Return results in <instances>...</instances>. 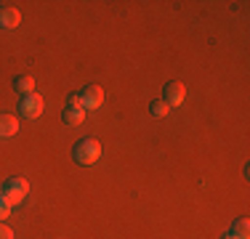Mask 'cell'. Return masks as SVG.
<instances>
[{"label":"cell","instance_id":"obj_1","mask_svg":"<svg viewBox=\"0 0 250 239\" xmlns=\"http://www.w3.org/2000/svg\"><path fill=\"white\" fill-rule=\"evenodd\" d=\"M72 157H75V162L77 165H93V162H99V157H101V143L96 139H80L72 146Z\"/></svg>","mask_w":250,"mask_h":239},{"label":"cell","instance_id":"obj_2","mask_svg":"<svg viewBox=\"0 0 250 239\" xmlns=\"http://www.w3.org/2000/svg\"><path fill=\"white\" fill-rule=\"evenodd\" d=\"M29 194V183L24 181V178H8V181L3 183V199L8 202L11 207L14 205H19L21 199H24V197Z\"/></svg>","mask_w":250,"mask_h":239},{"label":"cell","instance_id":"obj_3","mask_svg":"<svg viewBox=\"0 0 250 239\" xmlns=\"http://www.w3.org/2000/svg\"><path fill=\"white\" fill-rule=\"evenodd\" d=\"M43 96L40 93H29V96H21L19 99V115L24 120H38L43 115Z\"/></svg>","mask_w":250,"mask_h":239},{"label":"cell","instance_id":"obj_4","mask_svg":"<svg viewBox=\"0 0 250 239\" xmlns=\"http://www.w3.org/2000/svg\"><path fill=\"white\" fill-rule=\"evenodd\" d=\"M184 99H187V85L184 82H178V80H170L168 85L163 88V104L168 106V109H173V106H181L184 104Z\"/></svg>","mask_w":250,"mask_h":239},{"label":"cell","instance_id":"obj_5","mask_svg":"<svg viewBox=\"0 0 250 239\" xmlns=\"http://www.w3.org/2000/svg\"><path fill=\"white\" fill-rule=\"evenodd\" d=\"M77 96H80L83 109H99V106L104 104V91H101V85H85Z\"/></svg>","mask_w":250,"mask_h":239},{"label":"cell","instance_id":"obj_6","mask_svg":"<svg viewBox=\"0 0 250 239\" xmlns=\"http://www.w3.org/2000/svg\"><path fill=\"white\" fill-rule=\"evenodd\" d=\"M19 21H21L19 8H14V5H0V29H14V27H19Z\"/></svg>","mask_w":250,"mask_h":239},{"label":"cell","instance_id":"obj_7","mask_svg":"<svg viewBox=\"0 0 250 239\" xmlns=\"http://www.w3.org/2000/svg\"><path fill=\"white\" fill-rule=\"evenodd\" d=\"M16 130H19V120H16L14 115L0 112V139H11Z\"/></svg>","mask_w":250,"mask_h":239},{"label":"cell","instance_id":"obj_8","mask_svg":"<svg viewBox=\"0 0 250 239\" xmlns=\"http://www.w3.org/2000/svg\"><path fill=\"white\" fill-rule=\"evenodd\" d=\"M14 91L19 93V99H21V96L35 93V77L32 75H16L14 77Z\"/></svg>","mask_w":250,"mask_h":239},{"label":"cell","instance_id":"obj_9","mask_svg":"<svg viewBox=\"0 0 250 239\" xmlns=\"http://www.w3.org/2000/svg\"><path fill=\"white\" fill-rule=\"evenodd\" d=\"M83 120H85V109H83V106H67V109L62 112V122L69 125V128L80 125Z\"/></svg>","mask_w":250,"mask_h":239},{"label":"cell","instance_id":"obj_10","mask_svg":"<svg viewBox=\"0 0 250 239\" xmlns=\"http://www.w3.org/2000/svg\"><path fill=\"white\" fill-rule=\"evenodd\" d=\"M231 237H237V239H248L250 237V223H248V218H237L234 223H231V231H229Z\"/></svg>","mask_w":250,"mask_h":239},{"label":"cell","instance_id":"obj_11","mask_svg":"<svg viewBox=\"0 0 250 239\" xmlns=\"http://www.w3.org/2000/svg\"><path fill=\"white\" fill-rule=\"evenodd\" d=\"M149 112H152V117H165L170 109L163 104V101H152V104H149Z\"/></svg>","mask_w":250,"mask_h":239},{"label":"cell","instance_id":"obj_12","mask_svg":"<svg viewBox=\"0 0 250 239\" xmlns=\"http://www.w3.org/2000/svg\"><path fill=\"white\" fill-rule=\"evenodd\" d=\"M0 239H14V229H11V226H5L3 220H0Z\"/></svg>","mask_w":250,"mask_h":239},{"label":"cell","instance_id":"obj_13","mask_svg":"<svg viewBox=\"0 0 250 239\" xmlns=\"http://www.w3.org/2000/svg\"><path fill=\"white\" fill-rule=\"evenodd\" d=\"M8 213H11V205L3 199V197H0V220H3V218H8Z\"/></svg>","mask_w":250,"mask_h":239},{"label":"cell","instance_id":"obj_14","mask_svg":"<svg viewBox=\"0 0 250 239\" xmlns=\"http://www.w3.org/2000/svg\"><path fill=\"white\" fill-rule=\"evenodd\" d=\"M67 106H80V96H77V93L69 96V104H67Z\"/></svg>","mask_w":250,"mask_h":239},{"label":"cell","instance_id":"obj_15","mask_svg":"<svg viewBox=\"0 0 250 239\" xmlns=\"http://www.w3.org/2000/svg\"><path fill=\"white\" fill-rule=\"evenodd\" d=\"M224 239H237V237H231V234H226V237H224Z\"/></svg>","mask_w":250,"mask_h":239},{"label":"cell","instance_id":"obj_16","mask_svg":"<svg viewBox=\"0 0 250 239\" xmlns=\"http://www.w3.org/2000/svg\"><path fill=\"white\" fill-rule=\"evenodd\" d=\"M0 197H3V183H0Z\"/></svg>","mask_w":250,"mask_h":239}]
</instances>
